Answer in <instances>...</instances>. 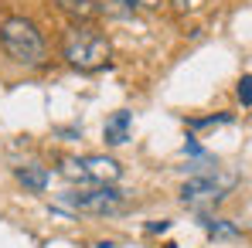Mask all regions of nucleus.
Instances as JSON below:
<instances>
[{
  "instance_id": "obj_11",
  "label": "nucleus",
  "mask_w": 252,
  "mask_h": 248,
  "mask_svg": "<svg viewBox=\"0 0 252 248\" xmlns=\"http://www.w3.org/2000/svg\"><path fill=\"white\" fill-rule=\"evenodd\" d=\"M170 3H174V7H181V10H184V7H191V3H194V0H170Z\"/></svg>"
},
{
  "instance_id": "obj_9",
  "label": "nucleus",
  "mask_w": 252,
  "mask_h": 248,
  "mask_svg": "<svg viewBox=\"0 0 252 248\" xmlns=\"http://www.w3.org/2000/svg\"><path fill=\"white\" fill-rule=\"evenodd\" d=\"M201 224H205V231L215 235V238H235V228H232V224H225L221 218H205Z\"/></svg>"
},
{
  "instance_id": "obj_4",
  "label": "nucleus",
  "mask_w": 252,
  "mask_h": 248,
  "mask_svg": "<svg viewBox=\"0 0 252 248\" xmlns=\"http://www.w3.org/2000/svg\"><path fill=\"white\" fill-rule=\"evenodd\" d=\"M235 180L232 177H218V173H205V177H194L181 187V201L188 207H205V204H215L228 194Z\"/></svg>"
},
{
  "instance_id": "obj_7",
  "label": "nucleus",
  "mask_w": 252,
  "mask_h": 248,
  "mask_svg": "<svg viewBox=\"0 0 252 248\" xmlns=\"http://www.w3.org/2000/svg\"><path fill=\"white\" fill-rule=\"evenodd\" d=\"M129 133H133V116L129 112H113L106 119V126H102V136H106L109 146H123L129 139Z\"/></svg>"
},
{
  "instance_id": "obj_3",
  "label": "nucleus",
  "mask_w": 252,
  "mask_h": 248,
  "mask_svg": "<svg viewBox=\"0 0 252 248\" xmlns=\"http://www.w3.org/2000/svg\"><path fill=\"white\" fill-rule=\"evenodd\" d=\"M62 204L82 214H116L123 207V194L113 184H95L89 191H68L62 194Z\"/></svg>"
},
{
  "instance_id": "obj_2",
  "label": "nucleus",
  "mask_w": 252,
  "mask_h": 248,
  "mask_svg": "<svg viewBox=\"0 0 252 248\" xmlns=\"http://www.w3.org/2000/svg\"><path fill=\"white\" fill-rule=\"evenodd\" d=\"M62 55L79 72H99V68L109 65L113 44L106 41L95 28H89V24H72L65 31V38H62Z\"/></svg>"
},
{
  "instance_id": "obj_10",
  "label": "nucleus",
  "mask_w": 252,
  "mask_h": 248,
  "mask_svg": "<svg viewBox=\"0 0 252 248\" xmlns=\"http://www.w3.org/2000/svg\"><path fill=\"white\" fill-rule=\"evenodd\" d=\"M239 102L242 106H252V75H242L239 79Z\"/></svg>"
},
{
  "instance_id": "obj_6",
  "label": "nucleus",
  "mask_w": 252,
  "mask_h": 248,
  "mask_svg": "<svg viewBox=\"0 0 252 248\" xmlns=\"http://www.w3.org/2000/svg\"><path fill=\"white\" fill-rule=\"evenodd\" d=\"M72 24H89L95 14H99V3L95 0H51Z\"/></svg>"
},
{
  "instance_id": "obj_8",
  "label": "nucleus",
  "mask_w": 252,
  "mask_h": 248,
  "mask_svg": "<svg viewBox=\"0 0 252 248\" xmlns=\"http://www.w3.org/2000/svg\"><path fill=\"white\" fill-rule=\"evenodd\" d=\"M17 180L28 187V191H34V194H41L44 187L51 184V173L38 164H28V166H17Z\"/></svg>"
},
{
  "instance_id": "obj_5",
  "label": "nucleus",
  "mask_w": 252,
  "mask_h": 248,
  "mask_svg": "<svg viewBox=\"0 0 252 248\" xmlns=\"http://www.w3.org/2000/svg\"><path fill=\"white\" fill-rule=\"evenodd\" d=\"M82 170H85V180L89 184H116L123 166L116 164L113 157H102V153H89L82 157Z\"/></svg>"
},
{
  "instance_id": "obj_1",
  "label": "nucleus",
  "mask_w": 252,
  "mask_h": 248,
  "mask_svg": "<svg viewBox=\"0 0 252 248\" xmlns=\"http://www.w3.org/2000/svg\"><path fill=\"white\" fill-rule=\"evenodd\" d=\"M0 48H3V55L10 61H17L24 68H38L48 58L41 31L28 17H3L0 21Z\"/></svg>"
}]
</instances>
